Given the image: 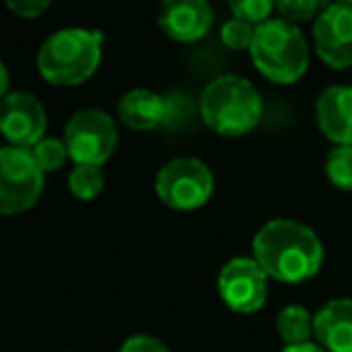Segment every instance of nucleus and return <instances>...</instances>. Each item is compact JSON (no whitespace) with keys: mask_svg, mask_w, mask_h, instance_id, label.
Listing matches in <instances>:
<instances>
[{"mask_svg":"<svg viewBox=\"0 0 352 352\" xmlns=\"http://www.w3.org/2000/svg\"><path fill=\"white\" fill-rule=\"evenodd\" d=\"M251 256L270 280L297 285L321 270L323 246L311 227L297 220H270L256 232Z\"/></svg>","mask_w":352,"mask_h":352,"instance_id":"nucleus-1","label":"nucleus"},{"mask_svg":"<svg viewBox=\"0 0 352 352\" xmlns=\"http://www.w3.org/2000/svg\"><path fill=\"white\" fill-rule=\"evenodd\" d=\"M102 34L92 30H58L41 44L36 54L39 75L56 87L87 82L102 63Z\"/></svg>","mask_w":352,"mask_h":352,"instance_id":"nucleus-2","label":"nucleus"},{"mask_svg":"<svg viewBox=\"0 0 352 352\" xmlns=\"http://www.w3.org/2000/svg\"><path fill=\"white\" fill-rule=\"evenodd\" d=\"M201 116L217 135L241 138L258 126L263 99L249 80L239 75H220L203 89Z\"/></svg>","mask_w":352,"mask_h":352,"instance_id":"nucleus-3","label":"nucleus"},{"mask_svg":"<svg viewBox=\"0 0 352 352\" xmlns=\"http://www.w3.org/2000/svg\"><path fill=\"white\" fill-rule=\"evenodd\" d=\"M249 54L256 70L275 85L297 82L309 68V44L304 32L280 17L256 27Z\"/></svg>","mask_w":352,"mask_h":352,"instance_id":"nucleus-4","label":"nucleus"},{"mask_svg":"<svg viewBox=\"0 0 352 352\" xmlns=\"http://www.w3.org/2000/svg\"><path fill=\"white\" fill-rule=\"evenodd\" d=\"M155 191L171 210H198L212 198L215 176L210 166L196 157H176L157 171Z\"/></svg>","mask_w":352,"mask_h":352,"instance_id":"nucleus-5","label":"nucleus"},{"mask_svg":"<svg viewBox=\"0 0 352 352\" xmlns=\"http://www.w3.org/2000/svg\"><path fill=\"white\" fill-rule=\"evenodd\" d=\"M44 191V171L32 150L6 145L0 150V210L3 215H20L34 208Z\"/></svg>","mask_w":352,"mask_h":352,"instance_id":"nucleus-6","label":"nucleus"},{"mask_svg":"<svg viewBox=\"0 0 352 352\" xmlns=\"http://www.w3.org/2000/svg\"><path fill=\"white\" fill-rule=\"evenodd\" d=\"M65 147L75 164L102 166L118 145V128L113 116L102 109H85L73 113L63 131Z\"/></svg>","mask_w":352,"mask_h":352,"instance_id":"nucleus-7","label":"nucleus"},{"mask_svg":"<svg viewBox=\"0 0 352 352\" xmlns=\"http://www.w3.org/2000/svg\"><path fill=\"white\" fill-rule=\"evenodd\" d=\"M217 289L227 309L234 314H256L268 299V275L254 256H236L222 265Z\"/></svg>","mask_w":352,"mask_h":352,"instance_id":"nucleus-8","label":"nucleus"},{"mask_svg":"<svg viewBox=\"0 0 352 352\" xmlns=\"http://www.w3.org/2000/svg\"><path fill=\"white\" fill-rule=\"evenodd\" d=\"M314 51L328 68H352V6L331 3L314 22Z\"/></svg>","mask_w":352,"mask_h":352,"instance_id":"nucleus-9","label":"nucleus"},{"mask_svg":"<svg viewBox=\"0 0 352 352\" xmlns=\"http://www.w3.org/2000/svg\"><path fill=\"white\" fill-rule=\"evenodd\" d=\"M0 131L8 145L32 150L44 140L46 133V111L44 104L30 92H10L3 97L0 111Z\"/></svg>","mask_w":352,"mask_h":352,"instance_id":"nucleus-10","label":"nucleus"},{"mask_svg":"<svg viewBox=\"0 0 352 352\" xmlns=\"http://www.w3.org/2000/svg\"><path fill=\"white\" fill-rule=\"evenodd\" d=\"M157 27L179 44H193L210 32L212 8L206 0H171L157 12Z\"/></svg>","mask_w":352,"mask_h":352,"instance_id":"nucleus-11","label":"nucleus"},{"mask_svg":"<svg viewBox=\"0 0 352 352\" xmlns=\"http://www.w3.org/2000/svg\"><path fill=\"white\" fill-rule=\"evenodd\" d=\"M316 123L336 145H352V87L333 85L316 99Z\"/></svg>","mask_w":352,"mask_h":352,"instance_id":"nucleus-12","label":"nucleus"},{"mask_svg":"<svg viewBox=\"0 0 352 352\" xmlns=\"http://www.w3.org/2000/svg\"><path fill=\"white\" fill-rule=\"evenodd\" d=\"M314 338L326 352H352V299H331L314 314Z\"/></svg>","mask_w":352,"mask_h":352,"instance_id":"nucleus-13","label":"nucleus"},{"mask_svg":"<svg viewBox=\"0 0 352 352\" xmlns=\"http://www.w3.org/2000/svg\"><path fill=\"white\" fill-rule=\"evenodd\" d=\"M169 111V104L152 89H131L118 99V118L131 131H155L162 126Z\"/></svg>","mask_w":352,"mask_h":352,"instance_id":"nucleus-14","label":"nucleus"},{"mask_svg":"<svg viewBox=\"0 0 352 352\" xmlns=\"http://www.w3.org/2000/svg\"><path fill=\"white\" fill-rule=\"evenodd\" d=\"M275 328H278L285 347L304 345V342H311L314 316L302 307V304H287V307L280 309L278 318H275Z\"/></svg>","mask_w":352,"mask_h":352,"instance_id":"nucleus-15","label":"nucleus"},{"mask_svg":"<svg viewBox=\"0 0 352 352\" xmlns=\"http://www.w3.org/2000/svg\"><path fill=\"white\" fill-rule=\"evenodd\" d=\"M68 188L78 201H94L104 191V174L102 166L75 164L68 174Z\"/></svg>","mask_w":352,"mask_h":352,"instance_id":"nucleus-16","label":"nucleus"},{"mask_svg":"<svg viewBox=\"0 0 352 352\" xmlns=\"http://www.w3.org/2000/svg\"><path fill=\"white\" fill-rule=\"evenodd\" d=\"M328 182L342 191H352V145H336L326 157Z\"/></svg>","mask_w":352,"mask_h":352,"instance_id":"nucleus-17","label":"nucleus"},{"mask_svg":"<svg viewBox=\"0 0 352 352\" xmlns=\"http://www.w3.org/2000/svg\"><path fill=\"white\" fill-rule=\"evenodd\" d=\"M32 155H34L36 164L41 166L44 174L60 169V166L70 160V152H68V147H65L63 138H44L39 145L32 147Z\"/></svg>","mask_w":352,"mask_h":352,"instance_id":"nucleus-18","label":"nucleus"},{"mask_svg":"<svg viewBox=\"0 0 352 352\" xmlns=\"http://www.w3.org/2000/svg\"><path fill=\"white\" fill-rule=\"evenodd\" d=\"M275 10L280 12V20L289 22V25H302V22H309L321 15L326 10V3H318V0H283L275 6Z\"/></svg>","mask_w":352,"mask_h":352,"instance_id":"nucleus-19","label":"nucleus"},{"mask_svg":"<svg viewBox=\"0 0 352 352\" xmlns=\"http://www.w3.org/2000/svg\"><path fill=\"white\" fill-rule=\"evenodd\" d=\"M254 36H256V27L249 25L244 20H227L220 30V39L227 49H234V51H249L251 44H254Z\"/></svg>","mask_w":352,"mask_h":352,"instance_id":"nucleus-20","label":"nucleus"},{"mask_svg":"<svg viewBox=\"0 0 352 352\" xmlns=\"http://www.w3.org/2000/svg\"><path fill=\"white\" fill-rule=\"evenodd\" d=\"M230 10L232 17H236V20H244L254 27H261L263 22L270 20L275 3H270V0H241V3H232Z\"/></svg>","mask_w":352,"mask_h":352,"instance_id":"nucleus-21","label":"nucleus"},{"mask_svg":"<svg viewBox=\"0 0 352 352\" xmlns=\"http://www.w3.org/2000/svg\"><path fill=\"white\" fill-rule=\"evenodd\" d=\"M8 10L22 20H36L49 10V0H8Z\"/></svg>","mask_w":352,"mask_h":352,"instance_id":"nucleus-22","label":"nucleus"},{"mask_svg":"<svg viewBox=\"0 0 352 352\" xmlns=\"http://www.w3.org/2000/svg\"><path fill=\"white\" fill-rule=\"evenodd\" d=\"M118 352H169V347L152 336H131Z\"/></svg>","mask_w":352,"mask_h":352,"instance_id":"nucleus-23","label":"nucleus"},{"mask_svg":"<svg viewBox=\"0 0 352 352\" xmlns=\"http://www.w3.org/2000/svg\"><path fill=\"white\" fill-rule=\"evenodd\" d=\"M283 352H326L318 342H304V345H287Z\"/></svg>","mask_w":352,"mask_h":352,"instance_id":"nucleus-24","label":"nucleus"}]
</instances>
